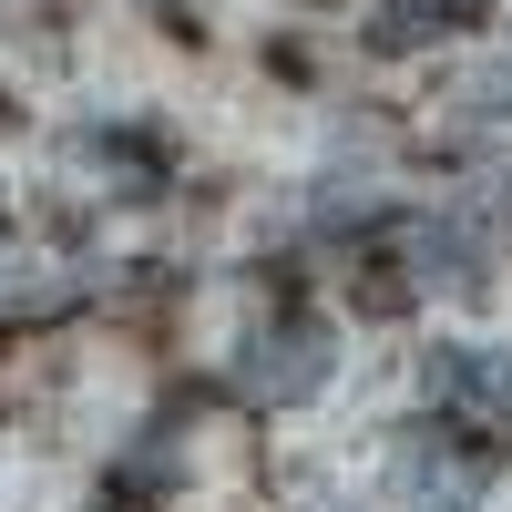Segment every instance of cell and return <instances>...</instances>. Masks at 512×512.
Wrapping results in <instances>:
<instances>
[{"mask_svg": "<svg viewBox=\"0 0 512 512\" xmlns=\"http://www.w3.org/2000/svg\"><path fill=\"white\" fill-rule=\"evenodd\" d=\"M318 379H328V328L318 318H267L246 338V359H236V390L267 400V410H297Z\"/></svg>", "mask_w": 512, "mask_h": 512, "instance_id": "obj_1", "label": "cell"}, {"mask_svg": "<svg viewBox=\"0 0 512 512\" xmlns=\"http://www.w3.org/2000/svg\"><path fill=\"white\" fill-rule=\"evenodd\" d=\"M431 400H451L482 431H512V359L502 349H431Z\"/></svg>", "mask_w": 512, "mask_h": 512, "instance_id": "obj_2", "label": "cell"}, {"mask_svg": "<svg viewBox=\"0 0 512 512\" xmlns=\"http://www.w3.org/2000/svg\"><path fill=\"white\" fill-rule=\"evenodd\" d=\"M420 277H441V287L472 297V287L492 277V236H482L472 216H431V226H420Z\"/></svg>", "mask_w": 512, "mask_h": 512, "instance_id": "obj_3", "label": "cell"}, {"mask_svg": "<svg viewBox=\"0 0 512 512\" xmlns=\"http://www.w3.org/2000/svg\"><path fill=\"white\" fill-rule=\"evenodd\" d=\"M451 21H461V0H379L369 41H379V52H420V41H441Z\"/></svg>", "mask_w": 512, "mask_h": 512, "instance_id": "obj_4", "label": "cell"}, {"mask_svg": "<svg viewBox=\"0 0 512 512\" xmlns=\"http://www.w3.org/2000/svg\"><path fill=\"white\" fill-rule=\"evenodd\" d=\"M431 512H461V502H431Z\"/></svg>", "mask_w": 512, "mask_h": 512, "instance_id": "obj_5", "label": "cell"}]
</instances>
